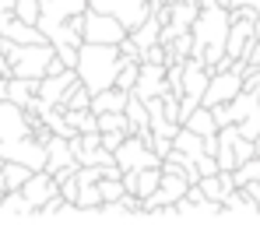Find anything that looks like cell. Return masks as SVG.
<instances>
[{
	"label": "cell",
	"mask_w": 260,
	"mask_h": 246,
	"mask_svg": "<svg viewBox=\"0 0 260 246\" xmlns=\"http://www.w3.org/2000/svg\"><path fill=\"white\" fill-rule=\"evenodd\" d=\"M0 74H7V78H11V64H7V56H4V53H0Z\"/></svg>",
	"instance_id": "836d02e7"
},
{
	"label": "cell",
	"mask_w": 260,
	"mask_h": 246,
	"mask_svg": "<svg viewBox=\"0 0 260 246\" xmlns=\"http://www.w3.org/2000/svg\"><path fill=\"white\" fill-rule=\"evenodd\" d=\"M162 162H166V159H162V155H158V151H155V148H151L144 137H137V134H130L127 141L116 148V165H120L123 172H130V169L137 172V169L162 165Z\"/></svg>",
	"instance_id": "52a82bcc"
},
{
	"label": "cell",
	"mask_w": 260,
	"mask_h": 246,
	"mask_svg": "<svg viewBox=\"0 0 260 246\" xmlns=\"http://www.w3.org/2000/svg\"><path fill=\"white\" fill-rule=\"evenodd\" d=\"M243 190H246V194H250V197L257 201V207H260V179H253V183H246Z\"/></svg>",
	"instance_id": "1f68e13d"
},
{
	"label": "cell",
	"mask_w": 260,
	"mask_h": 246,
	"mask_svg": "<svg viewBox=\"0 0 260 246\" xmlns=\"http://www.w3.org/2000/svg\"><path fill=\"white\" fill-rule=\"evenodd\" d=\"M183 127L197 130L201 137H215L218 130H221V127H218V120H215V109H211V106H204V102H201V106L186 116V123H183Z\"/></svg>",
	"instance_id": "9a60e30c"
},
{
	"label": "cell",
	"mask_w": 260,
	"mask_h": 246,
	"mask_svg": "<svg viewBox=\"0 0 260 246\" xmlns=\"http://www.w3.org/2000/svg\"><path fill=\"white\" fill-rule=\"evenodd\" d=\"M197 172H201V176H215V172H221V165H218L215 155H208V151H204V155L197 159Z\"/></svg>",
	"instance_id": "4316f807"
},
{
	"label": "cell",
	"mask_w": 260,
	"mask_h": 246,
	"mask_svg": "<svg viewBox=\"0 0 260 246\" xmlns=\"http://www.w3.org/2000/svg\"><path fill=\"white\" fill-rule=\"evenodd\" d=\"M253 179H260V155L246 159V162L236 169V183H239V187H246V183H253Z\"/></svg>",
	"instance_id": "7402d4cb"
},
{
	"label": "cell",
	"mask_w": 260,
	"mask_h": 246,
	"mask_svg": "<svg viewBox=\"0 0 260 246\" xmlns=\"http://www.w3.org/2000/svg\"><path fill=\"white\" fill-rule=\"evenodd\" d=\"M127 137H130V134H123V130H106V134H102V148H109V151L116 155V148H120Z\"/></svg>",
	"instance_id": "484cf974"
},
{
	"label": "cell",
	"mask_w": 260,
	"mask_h": 246,
	"mask_svg": "<svg viewBox=\"0 0 260 246\" xmlns=\"http://www.w3.org/2000/svg\"><path fill=\"white\" fill-rule=\"evenodd\" d=\"M123 53L120 46H109V42H81V56H78V78L88 91H106L113 88L120 71H123Z\"/></svg>",
	"instance_id": "7a4b0ae2"
},
{
	"label": "cell",
	"mask_w": 260,
	"mask_h": 246,
	"mask_svg": "<svg viewBox=\"0 0 260 246\" xmlns=\"http://www.w3.org/2000/svg\"><path fill=\"white\" fill-rule=\"evenodd\" d=\"M130 95H134V91L120 88V84H113V88L91 95V109H95V113H123L127 102H130Z\"/></svg>",
	"instance_id": "7c38bea8"
},
{
	"label": "cell",
	"mask_w": 260,
	"mask_h": 246,
	"mask_svg": "<svg viewBox=\"0 0 260 246\" xmlns=\"http://www.w3.org/2000/svg\"><path fill=\"white\" fill-rule=\"evenodd\" d=\"M88 7H95V11H106V14L120 18V21L127 25V32H134L137 25H144V21L155 14L151 0H88Z\"/></svg>",
	"instance_id": "8992f818"
},
{
	"label": "cell",
	"mask_w": 260,
	"mask_h": 246,
	"mask_svg": "<svg viewBox=\"0 0 260 246\" xmlns=\"http://www.w3.org/2000/svg\"><path fill=\"white\" fill-rule=\"evenodd\" d=\"M4 56L11 64V74H18V78H46V67L56 56V46L49 39L46 42H11L7 39Z\"/></svg>",
	"instance_id": "3957f363"
},
{
	"label": "cell",
	"mask_w": 260,
	"mask_h": 246,
	"mask_svg": "<svg viewBox=\"0 0 260 246\" xmlns=\"http://www.w3.org/2000/svg\"><path fill=\"white\" fill-rule=\"evenodd\" d=\"M225 7H253V11H260V0H225Z\"/></svg>",
	"instance_id": "4dcf8cb0"
},
{
	"label": "cell",
	"mask_w": 260,
	"mask_h": 246,
	"mask_svg": "<svg viewBox=\"0 0 260 246\" xmlns=\"http://www.w3.org/2000/svg\"><path fill=\"white\" fill-rule=\"evenodd\" d=\"M137 78H141V60H123V71H120L116 84H120V88H127V91H134Z\"/></svg>",
	"instance_id": "603a6c76"
},
{
	"label": "cell",
	"mask_w": 260,
	"mask_h": 246,
	"mask_svg": "<svg viewBox=\"0 0 260 246\" xmlns=\"http://www.w3.org/2000/svg\"><path fill=\"white\" fill-rule=\"evenodd\" d=\"M166 91H169V64H141V78L134 84V95H141L148 102Z\"/></svg>",
	"instance_id": "ba28073f"
},
{
	"label": "cell",
	"mask_w": 260,
	"mask_h": 246,
	"mask_svg": "<svg viewBox=\"0 0 260 246\" xmlns=\"http://www.w3.org/2000/svg\"><path fill=\"white\" fill-rule=\"evenodd\" d=\"M81 36H85V42H109V46H120L130 32H127V25H123L120 18H113V14H106V11L88 7Z\"/></svg>",
	"instance_id": "5b68a950"
},
{
	"label": "cell",
	"mask_w": 260,
	"mask_h": 246,
	"mask_svg": "<svg viewBox=\"0 0 260 246\" xmlns=\"http://www.w3.org/2000/svg\"><path fill=\"white\" fill-rule=\"evenodd\" d=\"M32 172H36V169H28L25 162H11V159H7V162H4V187H7V190H21Z\"/></svg>",
	"instance_id": "e0dca14e"
},
{
	"label": "cell",
	"mask_w": 260,
	"mask_h": 246,
	"mask_svg": "<svg viewBox=\"0 0 260 246\" xmlns=\"http://www.w3.org/2000/svg\"><path fill=\"white\" fill-rule=\"evenodd\" d=\"M130 36H134V42H137L141 49H148V46H155V42H162V21H158V18L151 14V18H148L144 25H137V28L130 32Z\"/></svg>",
	"instance_id": "2e32d148"
},
{
	"label": "cell",
	"mask_w": 260,
	"mask_h": 246,
	"mask_svg": "<svg viewBox=\"0 0 260 246\" xmlns=\"http://www.w3.org/2000/svg\"><path fill=\"white\" fill-rule=\"evenodd\" d=\"M21 194L28 197V204L39 211L49 197H56V194H60V183H56V176H53L49 169H39V172H32V176H28V183L21 187Z\"/></svg>",
	"instance_id": "30bf717a"
},
{
	"label": "cell",
	"mask_w": 260,
	"mask_h": 246,
	"mask_svg": "<svg viewBox=\"0 0 260 246\" xmlns=\"http://www.w3.org/2000/svg\"><path fill=\"white\" fill-rule=\"evenodd\" d=\"M74 84H78V67H67L60 74H46L39 81V99L46 106H63V99H67V91Z\"/></svg>",
	"instance_id": "9c48e42d"
},
{
	"label": "cell",
	"mask_w": 260,
	"mask_h": 246,
	"mask_svg": "<svg viewBox=\"0 0 260 246\" xmlns=\"http://www.w3.org/2000/svg\"><path fill=\"white\" fill-rule=\"evenodd\" d=\"M0 214H36V207L28 204V197L21 190H7L0 197Z\"/></svg>",
	"instance_id": "ac0fdd59"
},
{
	"label": "cell",
	"mask_w": 260,
	"mask_h": 246,
	"mask_svg": "<svg viewBox=\"0 0 260 246\" xmlns=\"http://www.w3.org/2000/svg\"><path fill=\"white\" fill-rule=\"evenodd\" d=\"M120 53H123L127 60H141V53H144V49H141V46L134 42V36H127V39L120 42Z\"/></svg>",
	"instance_id": "f1b7e54d"
},
{
	"label": "cell",
	"mask_w": 260,
	"mask_h": 246,
	"mask_svg": "<svg viewBox=\"0 0 260 246\" xmlns=\"http://www.w3.org/2000/svg\"><path fill=\"white\" fill-rule=\"evenodd\" d=\"M246 88V67H243V60H236L232 67H225V71H211V81H208V91H204V106H221V102H232L239 91Z\"/></svg>",
	"instance_id": "277c9868"
},
{
	"label": "cell",
	"mask_w": 260,
	"mask_h": 246,
	"mask_svg": "<svg viewBox=\"0 0 260 246\" xmlns=\"http://www.w3.org/2000/svg\"><path fill=\"white\" fill-rule=\"evenodd\" d=\"M39 81H43V78H18V74H11V81H7V99L18 102L21 109H28V106L36 102V95H39Z\"/></svg>",
	"instance_id": "5bb4252c"
},
{
	"label": "cell",
	"mask_w": 260,
	"mask_h": 246,
	"mask_svg": "<svg viewBox=\"0 0 260 246\" xmlns=\"http://www.w3.org/2000/svg\"><path fill=\"white\" fill-rule=\"evenodd\" d=\"M186 64V60H183ZM183 64H169V91L183 99Z\"/></svg>",
	"instance_id": "d4e9b609"
},
{
	"label": "cell",
	"mask_w": 260,
	"mask_h": 246,
	"mask_svg": "<svg viewBox=\"0 0 260 246\" xmlns=\"http://www.w3.org/2000/svg\"><path fill=\"white\" fill-rule=\"evenodd\" d=\"M63 109H91V91H88L85 84H81V78H78V84L67 91V99H63Z\"/></svg>",
	"instance_id": "ffe728a7"
},
{
	"label": "cell",
	"mask_w": 260,
	"mask_h": 246,
	"mask_svg": "<svg viewBox=\"0 0 260 246\" xmlns=\"http://www.w3.org/2000/svg\"><path fill=\"white\" fill-rule=\"evenodd\" d=\"M257 155H260V137H257Z\"/></svg>",
	"instance_id": "e575fe53"
},
{
	"label": "cell",
	"mask_w": 260,
	"mask_h": 246,
	"mask_svg": "<svg viewBox=\"0 0 260 246\" xmlns=\"http://www.w3.org/2000/svg\"><path fill=\"white\" fill-rule=\"evenodd\" d=\"M208 81H211V67L201 64L197 56H190V60L183 64V95H190V99H204Z\"/></svg>",
	"instance_id": "8fae6325"
},
{
	"label": "cell",
	"mask_w": 260,
	"mask_h": 246,
	"mask_svg": "<svg viewBox=\"0 0 260 246\" xmlns=\"http://www.w3.org/2000/svg\"><path fill=\"white\" fill-rule=\"evenodd\" d=\"M225 211H239V214H260V207H257V201L239 187V190H232L229 197H225Z\"/></svg>",
	"instance_id": "d6986e66"
},
{
	"label": "cell",
	"mask_w": 260,
	"mask_h": 246,
	"mask_svg": "<svg viewBox=\"0 0 260 246\" xmlns=\"http://www.w3.org/2000/svg\"><path fill=\"white\" fill-rule=\"evenodd\" d=\"M151 148H155L162 159H169V151H173V137H158V134H155V137H151Z\"/></svg>",
	"instance_id": "f546056e"
},
{
	"label": "cell",
	"mask_w": 260,
	"mask_h": 246,
	"mask_svg": "<svg viewBox=\"0 0 260 246\" xmlns=\"http://www.w3.org/2000/svg\"><path fill=\"white\" fill-rule=\"evenodd\" d=\"M56 56L67 64V67H78V56H81V46H56Z\"/></svg>",
	"instance_id": "83f0119b"
},
{
	"label": "cell",
	"mask_w": 260,
	"mask_h": 246,
	"mask_svg": "<svg viewBox=\"0 0 260 246\" xmlns=\"http://www.w3.org/2000/svg\"><path fill=\"white\" fill-rule=\"evenodd\" d=\"M46 151H49V159H46V169H49V172L78 162V159H74V148H71V137H60V134H53V137L46 141Z\"/></svg>",
	"instance_id": "4fadbf2b"
},
{
	"label": "cell",
	"mask_w": 260,
	"mask_h": 246,
	"mask_svg": "<svg viewBox=\"0 0 260 246\" xmlns=\"http://www.w3.org/2000/svg\"><path fill=\"white\" fill-rule=\"evenodd\" d=\"M201 190L211 197V201H218V204H225V197H229V190L221 187V179H218V172L215 176H201Z\"/></svg>",
	"instance_id": "cb8c5ba5"
},
{
	"label": "cell",
	"mask_w": 260,
	"mask_h": 246,
	"mask_svg": "<svg viewBox=\"0 0 260 246\" xmlns=\"http://www.w3.org/2000/svg\"><path fill=\"white\" fill-rule=\"evenodd\" d=\"M14 14H18L21 21H28V25H39V18H43V0H18V4H14Z\"/></svg>",
	"instance_id": "44dd1931"
},
{
	"label": "cell",
	"mask_w": 260,
	"mask_h": 246,
	"mask_svg": "<svg viewBox=\"0 0 260 246\" xmlns=\"http://www.w3.org/2000/svg\"><path fill=\"white\" fill-rule=\"evenodd\" d=\"M229 28H232V11L225 4H211V7H201L197 21H193V53L201 64H208L211 71L221 67L225 60V42H229Z\"/></svg>",
	"instance_id": "6da1fadb"
},
{
	"label": "cell",
	"mask_w": 260,
	"mask_h": 246,
	"mask_svg": "<svg viewBox=\"0 0 260 246\" xmlns=\"http://www.w3.org/2000/svg\"><path fill=\"white\" fill-rule=\"evenodd\" d=\"M7 81H11V78H7V74H0V102L7 99Z\"/></svg>",
	"instance_id": "d6a6232c"
}]
</instances>
